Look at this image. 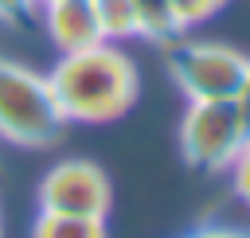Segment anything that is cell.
Returning <instances> with one entry per match:
<instances>
[{"label":"cell","mask_w":250,"mask_h":238,"mask_svg":"<svg viewBox=\"0 0 250 238\" xmlns=\"http://www.w3.org/2000/svg\"><path fill=\"white\" fill-rule=\"evenodd\" d=\"M47 86L62 121L102 125L133 109L141 78L117 43H94L86 51L59 55V62L47 70Z\"/></svg>","instance_id":"6da1fadb"},{"label":"cell","mask_w":250,"mask_h":238,"mask_svg":"<svg viewBox=\"0 0 250 238\" xmlns=\"http://www.w3.org/2000/svg\"><path fill=\"white\" fill-rule=\"evenodd\" d=\"M164 66L188 101H234V94L246 78L250 55L230 43L180 35V39L164 43Z\"/></svg>","instance_id":"3957f363"},{"label":"cell","mask_w":250,"mask_h":238,"mask_svg":"<svg viewBox=\"0 0 250 238\" xmlns=\"http://www.w3.org/2000/svg\"><path fill=\"white\" fill-rule=\"evenodd\" d=\"M31 238H109V230H105V218L39 211L31 222Z\"/></svg>","instance_id":"ba28073f"},{"label":"cell","mask_w":250,"mask_h":238,"mask_svg":"<svg viewBox=\"0 0 250 238\" xmlns=\"http://www.w3.org/2000/svg\"><path fill=\"white\" fill-rule=\"evenodd\" d=\"M133 16H137V39H148V43L164 47V43L184 35L172 0H133Z\"/></svg>","instance_id":"52a82bcc"},{"label":"cell","mask_w":250,"mask_h":238,"mask_svg":"<svg viewBox=\"0 0 250 238\" xmlns=\"http://www.w3.org/2000/svg\"><path fill=\"white\" fill-rule=\"evenodd\" d=\"M184 238H250V230H238V226H223V222H203V226L188 230Z\"/></svg>","instance_id":"4fadbf2b"},{"label":"cell","mask_w":250,"mask_h":238,"mask_svg":"<svg viewBox=\"0 0 250 238\" xmlns=\"http://www.w3.org/2000/svg\"><path fill=\"white\" fill-rule=\"evenodd\" d=\"M62 125L47 74L0 55V137L20 148H47Z\"/></svg>","instance_id":"7a4b0ae2"},{"label":"cell","mask_w":250,"mask_h":238,"mask_svg":"<svg viewBox=\"0 0 250 238\" xmlns=\"http://www.w3.org/2000/svg\"><path fill=\"white\" fill-rule=\"evenodd\" d=\"M246 140L250 137L234 101H188L180 121V152L195 172H227Z\"/></svg>","instance_id":"277c9868"},{"label":"cell","mask_w":250,"mask_h":238,"mask_svg":"<svg viewBox=\"0 0 250 238\" xmlns=\"http://www.w3.org/2000/svg\"><path fill=\"white\" fill-rule=\"evenodd\" d=\"M234 105H238V117H242L246 137H250V66H246V78H242V86H238V94H234Z\"/></svg>","instance_id":"5bb4252c"},{"label":"cell","mask_w":250,"mask_h":238,"mask_svg":"<svg viewBox=\"0 0 250 238\" xmlns=\"http://www.w3.org/2000/svg\"><path fill=\"white\" fill-rule=\"evenodd\" d=\"M227 172H230V183H234V195H238V199H242V203L250 207V140L242 144V152L234 156V164H230Z\"/></svg>","instance_id":"8fae6325"},{"label":"cell","mask_w":250,"mask_h":238,"mask_svg":"<svg viewBox=\"0 0 250 238\" xmlns=\"http://www.w3.org/2000/svg\"><path fill=\"white\" fill-rule=\"evenodd\" d=\"M223 4H227V0H172L176 20H180V27H184V31H188V27H195V23H203V20H211Z\"/></svg>","instance_id":"30bf717a"},{"label":"cell","mask_w":250,"mask_h":238,"mask_svg":"<svg viewBox=\"0 0 250 238\" xmlns=\"http://www.w3.org/2000/svg\"><path fill=\"white\" fill-rule=\"evenodd\" d=\"M98 31L105 43H125L137 39V16H133V0H90Z\"/></svg>","instance_id":"9c48e42d"},{"label":"cell","mask_w":250,"mask_h":238,"mask_svg":"<svg viewBox=\"0 0 250 238\" xmlns=\"http://www.w3.org/2000/svg\"><path fill=\"white\" fill-rule=\"evenodd\" d=\"M39 20H43L47 39H51V47L59 55L86 51L94 43H105L102 31H98V20H94L90 0H43L39 4Z\"/></svg>","instance_id":"8992f818"},{"label":"cell","mask_w":250,"mask_h":238,"mask_svg":"<svg viewBox=\"0 0 250 238\" xmlns=\"http://www.w3.org/2000/svg\"><path fill=\"white\" fill-rule=\"evenodd\" d=\"M0 238H4V226H0Z\"/></svg>","instance_id":"9a60e30c"},{"label":"cell","mask_w":250,"mask_h":238,"mask_svg":"<svg viewBox=\"0 0 250 238\" xmlns=\"http://www.w3.org/2000/svg\"><path fill=\"white\" fill-rule=\"evenodd\" d=\"M39 4H43V0H39Z\"/></svg>","instance_id":"2e32d148"},{"label":"cell","mask_w":250,"mask_h":238,"mask_svg":"<svg viewBox=\"0 0 250 238\" xmlns=\"http://www.w3.org/2000/svg\"><path fill=\"white\" fill-rule=\"evenodd\" d=\"M39 12V0H0V20L4 23H23Z\"/></svg>","instance_id":"7c38bea8"},{"label":"cell","mask_w":250,"mask_h":238,"mask_svg":"<svg viewBox=\"0 0 250 238\" xmlns=\"http://www.w3.org/2000/svg\"><path fill=\"white\" fill-rule=\"evenodd\" d=\"M113 203L109 176L94 160H59L39 179V211L105 218Z\"/></svg>","instance_id":"5b68a950"}]
</instances>
